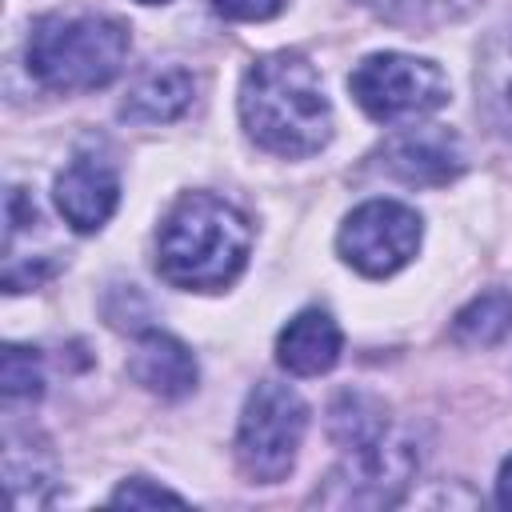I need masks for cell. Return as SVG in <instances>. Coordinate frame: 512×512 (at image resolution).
Masks as SVG:
<instances>
[{
  "label": "cell",
  "mask_w": 512,
  "mask_h": 512,
  "mask_svg": "<svg viewBox=\"0 0 512 512\" xmlns=\"http://www.w3.org/2000/svg\"><path fill=\"white\" fill-rule=\"evenodd\" d=\"M252 248L248 220L212 192H188L156 232V268L176 288L212 292L240 276Z\"/></svg>",
  "instance_id": "obj_2"
},
{
  "label": "cell",
  "mask_w": 512,
  "mask_h": 512,
  "mask_svg": "<svg viewBox=\"0 0 512 512\" xmlns=\"http://www.w3.org/2000/svg\"><path fill=\"white\" fill-rule=\"evenodd\" d=\"M128 28L112 16H48L28 36V72L56 92H92L120 76Z\"/></svg>",
  "instance_id": "obj_3"
},
{
  "label": "cell",
  "mask_w": 512,
  "mask_h": 512,
  "mask_svg": "<svg viewBox=\"0 0 512 512\" xmlns=\"http://www.w3.org/2000/svg\"><path fill=\"white\" fill-rule=\"evenodd\" d=\"M308 428V404L276 380H260L240 412L236 460L252 484H276L292 472L300 440Z\"/></svg>",
  "instance_id": "obj_4"
},
{
  "label": "cell",
  "mask_w": 512,
  "mask_h": 512,
  "mask_svg": "<svg viewBox=\"0 0 512 512\" xmlns=\"http://www.w3.org/2000/svg\"><path fill=\"white\" fill-rule=\"evenodd\" d=\"M328 472V480L312 492V504L324 508H388L400 500L408 480L416 476V444L396 432H380L356 448Z\"/></svg>",
  "instance_id": "obj_6"
},
{
  "label": "cell",
  "mask_w": 512,
  "mask_h": 512,
  "mask_svg": "<svg viewBox=\"0 0 512 512\" xmlns=\"http://www.w3.org/2000/svg\"><path fill=\"white\" fill-rule=\"evenodd\" d=\"M244 132L276 156H312L332 136V104L320 72L296 52L260 56L240 80Z\"/></svg>",
  "instance_id": "obj_1"
},
{
  "label": "cell",
  "mask_w": 512,
  "mask_h": 512,
  "mask_svg": "<svg viewBox=\"0 0 512 512\" xmlns=\"http://www.w3.org/2000/svg\"><path fill=\"white\" fill-rule=\"evenodd\" d=\"M328 432H332L336 444L356 448V444L376 440L380 432H388V412L368 392H340L336 404L328 408Z\"/></svg>",
  "instance_id": "obj_14"
},
{
  "label": "cell",
  "mask_w": 512,
  "mask_h": 512,
  "mask_svg": "<svg viewBox=\"0 0 512 512\" xmlns=\"http://www.w3.org/2000/svg\"><path fill=\"white\" fill-rule=\"evenodd\" d=\"M128 376L140 388H148L164 400H176L196 388V360H192L188 344H180L176 336L144 332L128 356Z\"/></svg>",
  "instance_id": "obj_10"
},
{
  "label": "cell",
  "mask_w": 512,
  "mask_h": 512,
  "mask_svg": "<svg viewBox=\"0 0 512 512\" xmlns=\"http://www.w3.org/2000/svg\"><path fill=\"white\" fill-rule=\"evenodd\" d=\"M348 88L356 104L380 124L420 120L448 104L444 72L432 60H420L408 52H376L360 60L348 76Z\"/></svg>",
  "instance_id": "obj_5"
},
{
  "label": "cell",
  "mask_w": 512,
  "mask_h": 512,
  "mask_svg": "<svg viewBox=\"0 0 512 512\" xmlns=\"http://www.w3.org/2000/svg\"><path fill=\"white\" fill-rule=\"evenodd\" d=\"M140 4H164V0H140Z\"/></svg>",
  "instance_id": "obj_21"
},
{
  "label": "cell",
  "mask_w": 512,
  "mask_h": 512,
  "mask_svg": "<svg viewBox=\"0 0 512 512\" xmlns=\"http://www.w3.org/2000/svg\"><path fill=\"white\" fill-rule=\"evenodd\" d=\"M512 332V292H484L476 296L472 304H464L452 320V336L468 348H488V344H500L504 336Z\"/></svg>",
  "instance_id": "obj_13"
},
{
  "label": "cell",
  "mask_w": 512,
  "mask_h": 512,
  "mask_svg": "<svg viewBox=\"0 0 512 512\" xmlns=\"http://www.w3.org/2000/svg\"><path fill=\"white\" fill-rule=\"evenodd\" d=\"M212 8L224 20H272L284 0H212Z\"/></svg>",
  "instance_id": "obj_19"
},
{
  "label": "cell",
  "mask_w": 512,
  "mask_h": 512,
  "mask_svg": "<svg viewBox=\"0 0 512 512\" xmlns=\"http://www.w3.org/2000/svg\"><path fill=\"white\" fill-rule=\"evenodd\" d=\"M496 500L504 508H512V456L500 464V476H496Z\"/></svg>",
  "instance_id": "obj_20"
},
{
  "label": "cell",
  "mask_w": 512,
  "mask_h": 512,
  "mask_svg": "<svg viewBox=\"0 0 512 512\" xmlns=\"http://www.w3.org/2000/svg\"><path fill=\"white\" fill-rule=\"evenodd\" d=\"M396 28H440L472 16L484 0H364Z\"/></svg>",
  "instance_id": "obj_15"
},
{
  "label": "cell",
  "mask_w": 512,
  "mask_h": 512,
  "mask_svg": "<svg viewBox=\"0 0 512 512\" xmlns=\"http://www.w3.org/2000/svg\"><path fill=\"white\" fill-rule=\"evenodd\" d=\"M112 504H128V508H148V504H184V496L168 492V488H156L148 480H124L116 492H112Z\"/></svg>",
  "instance_id": "obj_18"
},
{
  "label": "cell",
  "mask_w": 512,
  "mask_h": 512,
  "mask_svg": "<svg viewBox=\"0 0 512 512\" xmlns=\"http://www.w3.org/2000/svg\"><path fill=\"white\" fill-rule=\"evenodd\" d=\"M0 384H4V396L8 400H32L40 396L44 388V372H40V356L32 348H20V344H8L4 348V360H0Z\"/></svg>",
  "instance_id": "obj_16"
},
{
  "label": "cell",
  "mask_w": 512,
  "mask_h": 512,
  "mask_svg": "<svg viewBox=\"0 0 512 512\" xmlns=\"http://www.w3.org/2000/svg\"><path fill=\"white\" fill-rule=\"evenodd\" d=\"M476 80L484 84L488 104H496V108L512 112V32H504V36L488 48L484 68H480V76H476Z\"/></svg>",
  "instance_id": "obj_17"
},
{
  "label": "cell",
  "mask_w": 512,
  "mask_h": 512,
  "mask_svg": "<svg viewBox=\"0 0 512 512\" xmlns=\"http://www.w3.org/2000/svg\"><path fill=\"white\" fill-rule=\"evenodd\" d=\"M196 80L192 72L168 64V68H148L124 96L120 116L136 120V124H160V120H176L188 104H192Z\"/></svg>",
  "instance_id": "obj_12"
},
{
  "label": "cell",
  "mask_w": 512,
  "mask_h": 512,
  "mask_svg": "<svg viewBox=\"0 0 512 512\" xmlns=\"http://www.w3.org/2000/svg\"><path fill=\"white\" fill-rule=\"evenodd\" d=\"M56 208L60 216L76 228V232H96L120 200V176L104 156L80 152L72 156V164L56 176Z\"/></svg>",
  "instance_id": "obj_9"
},
{
  "label": "cell",
  "mask_w": 512,
  "mask_h": 512,
  "mask_svg": "<svg viewBox=\"0 0 512 512\" xmlns=\"http://www.w3.org/2000/svg\"><path fill=\"white\" fill-rule=\"evenodd\" d=\"M276 360L292 376H320L340 360V328L328 312L304 308L276 336Z\"/></svg>",
  "instance_id": "obj_11"
},
{
  "label": "cell",
  "mask_w": 512,
  "mask_h": 512,
  "mask_svg": "<svg viewBox=\"0 0 512 512\" xmlns=\"http://www.w3.org/2000/svg\"><path fill=\"white\" fill-rule=\"evenodd\" d=\"M380 156L396 180L420 184V188H440L464 172V148H460L456 132L440 128V124L396 132Z\"/></svg>",
  "instance_id": "obj_8"
},
{
  "label": "cell",
  "mask_w": 512,
  "mask_h": 512,
  "mask_svg": "<svg viewBox=\"0 0 512 512\" xmlns=\"http://www.w3.org/2000/svg\"><path fill=\"white\" fill-rule=\"evenodd\" d=\"M340 256L364 276H392L420 248V216L400 200H368L340 224Z\"/></svg>",
  "instance_id": "obj_7"
}]
</instances>
